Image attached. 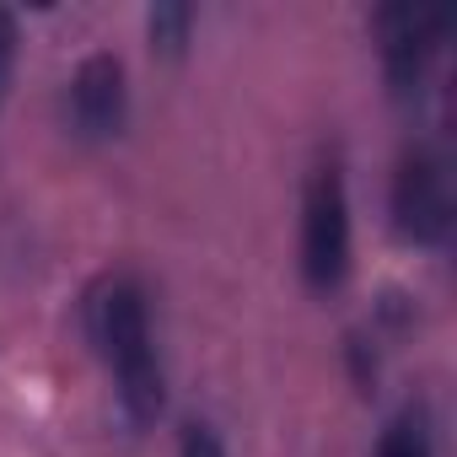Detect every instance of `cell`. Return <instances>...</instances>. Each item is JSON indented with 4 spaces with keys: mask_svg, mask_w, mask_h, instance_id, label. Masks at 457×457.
I'll use <instances>...</instances> for the list:
<instances>
[{
    "mask_svg": "<svg viewBox=\"0 0 457 457\" xmlns=\"http://www.w3.org/2000/svg\"><path fill=\"white\" fill-rule=\"evenodd\" d=\"M87 323L97 350L108 355L119 377V398L135 425H151L162 414V361L151 345V318H145V291L129 275H108L87 296Z\"/></svg>",
    "mask_w": 457,
    "mask_h": 457,
    "instance_id": "1",
    "label": "cell"
},
{
    "mask_svg": "<svg viewBox=\"0 0 457 457\" xmlns=\"http://www.w3.org/2000/svg\"><path fill=\"white\" fill-rule=\"evenodd\" d=\"M302 270L318 291H334L350 270V199L334 162H318L302 199Z\"/></svg>",
    "mask_w": 457,
    "mask_h": 457,
    "instance_id": "2",
    "label": "cell"
},
{
    "mask_svg": "<svg viewBox=\"0 0 457 457\" xmlns=\"http://www.w3.org/2000/svg\"><path fill=\"white\" fill-rule=\"evenodd\" d=\"M393 215H398V232L414 243H441L446 226H452V183H446V162L436 151H409L398 162L393 178Z\"/></svg>",
    "mask_w": 457,
    "mask_h": 457,
    "instance_id": "3",
    "label": "cell"
},
{
    "mask_svg": "<svg viewBox=\"0 0 457 457\" xmlns=\"http://www.w3.org/2000/svg\"><path fill=\"white\" fill-rule=\"evenodd\" d=\"M441 17L436 12H414V6H387L377 12V38H382V71L393 81L398 97L420 92L436 49H441Z\"/></svg>",
    "mask_w": 457,
    "mask_h": 457,
    "instance_id": "4",
    "label": "cell"
},
{
    "mask_svg": "<svg viewBox=\"0 0 457 457\" xmlns=\"http://www.w3.org/2000/svg\"><path fill=\"white\" fill-rule=\"evenodd\" d=\"M71 119L87 135H113L124 124V65L113 54H92L71 81Z\"/></svg>",
    "mask_w": 457,
    "mask_h": 457,
    "instance_id": "5",
    "label": "cell"
},
{
    "mask_svg": "<svg viewBox=\"0 0 457 457\" xmlns=\"http://www.w3.org/2000/svg\"><path fill=\"white\" fill-rule=\"evenodd\" d=\"M377 457H430V430H425V414H420V409L398 414V420L382 430Z\"/></svg>",
    "mask_w": 457,
    "mask_h": 457,
    "instance_id": "6",
    "label": "cell"
},
{
    "mask_svg": "<svg viewBox=\"0 0 457 457\" xmlns=\"http://www.w3.org/2000/svg\"><path fill=\"white\" fill-rule=\"evenodd\" d=\"M188 22H194V12H188V6H162V12H151V38H156L162 49H183Z\"/></svg>",
    "mask_w": 457,
    "mask_h": 457,
    "instance_id": "7",
    "label": "cell"
},
{
    "mask_svg": "<svg viewBox=\"0 0 457 457\" xmlns=\"http://www.w3.org/2000/svg\"><path fill=\"white\" fill-rule=\"evenodd\" d=\"M178 452H183V457H226L210 425H183V441H178Z\"/></svg>",
    "mask_w": 457,
    "mask_h": 457,
    "instance_id": "8",
    "label": "cell"
},
{
    "mask_svg": "<svg viewBox=\"0 0 457 457\" xmlns=\"http://www.w3.org/2000/svg\"><path fill=\"white\" fill-rule=\"evenodd\" d=\"M12 65H17V22H12V12H0V97H6Z\"/></svg>",
    "mask_w": 457,
    "mask_h": 457,
    "instance_id": "9",
    "label": "cell"
}]
</instances>
